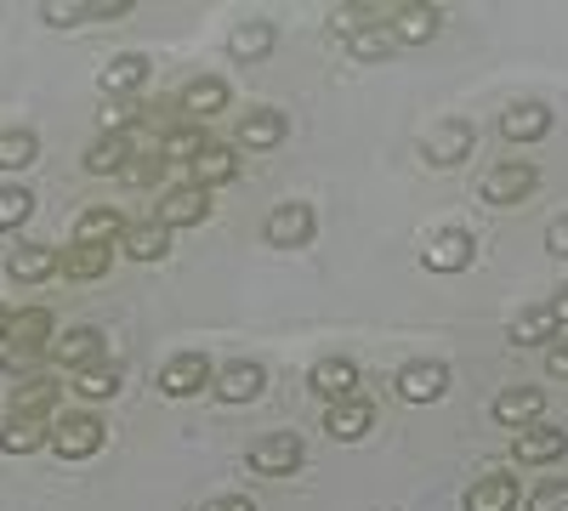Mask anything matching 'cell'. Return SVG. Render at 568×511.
<instances>
[{
    "label": "cell",
    "mask_w": 568,
    "mask_h": 511,
    "mask_svg": "<svg viewBox=\"0 0 568 511\" xmlns=\"http://www.w3.org/2000/svg\"><path fill=\"white\" fill-rule=\"evenodd\" d=\"M114 251L131 256V262H165L171 256V227H160L154 216L149 222H125V234H120Z\"/></svg>",
    "instance_id": "cell-21"
},
{
    "label": "cell",
    "mask_w": 568,
    "mask_h": 511,
    "mask_svg": "<svg viewBox=\"0 0 568 511\" xmlns=\"http://www.w3.org/2000/svg\"><path fill=\"white\" fill-rule=\"evenodd\" d=\"M40 23L52 29H74V23H109V18H125L131 0H40Z\"/></svg>",
    "instance_id": "cell-7"
},
{
    "label": "cell",
    "mask_w": 568,
    "mask_h": 511,
    "mask_svg": "<svg viewBox=\"0 0 568 511\" xmlns=\"http://www.w3.org/2000/svg\"><path fill=\"white\" fill-rule=\"evenodd\" d=\"M302 460H307V449H302L296 432H262L245 449V467L256 478H291V472H302Z\"/></svg>",
    "instance_id": "cell-2"
},
{
    "label": "cell",
    "mask_w": 568,
    "mask_h": 511,
    "mask_svg": "<svg viewBox=\"0 0 568 511\" xmlns=\"http://www.w3.org/2000/svg\"><path fill=\"white\" fill-rule=\"evenodd\" d=\"M149 74H154V69H149V58H142V52L109 58V63H103V98H114V103H120V98H136V91L149 85Z\"/></svg>",
    "instance_id": "cell-23"
},
{
    "label": "cell",
    "mask_w": 568,
    "mask_h": 511,
    "mask_svg": "<svg viewBox=\"0 0 568 511\" xmlns=\"http://www.w3.org/2000/svg\"><path fill=\"white\" fill-rule=\"evenodd\" d=\"M478 149V125L471 120H438L433 131L420 136V160L433 171H449V165H466V154Z\"/></svg>",
    "instance_id": "cell-3"
},
{
    "label": "cell",
    "mask_w": 568,
    "mask_h": 511,
    "mask_svg": "<svg viewBox=\"0 0 568 511\" xmlns=\"http://www.w3.org/2000/svg\"><path fill=\"white\" fill-rule=\"evenodd\" d=\"M165 160H160V149H149V154H131V165L120 171L125 182H131V188H160V182H165Z\"/></svg>",
    "instance_id": "cell-39"
},
{
    "label": "cell",
    "mask_w": 568,
    "mask_h": 511,
    "mask_svg": "<svg viewBox=\"0 0 568 511\" xmlns=\"http://www.w3.org/2000/svg\"><path fill=\"white\" fill-rule=\"evenodd\" d=\"M205 216H211V194L194 188V182H176V188H165L160 205H154V222L171 227V234H176V227H200Z\"/></svg>",
    "instance_id": "cell-12"
},
{
    "label": "cell",
    "mask_w": 568,
    "mask_h": 511,
    "mask_svg": "<svg viewBox=\"0 0 568 511\" xmlns=\"http://www.w3.org/2000/svg\"><path fill=\"white\" fill-rule=\"evenodd\" d=\"M369 427H375V403L364 392H353V398L324 409V432L336 438V443H358V438H369Z\"/></svg>",
    "instance_id": "cell-15"
},
{
    "label": "cell",
    "mask_w": 568,
    "mask_h": 511,
    "mask_svg": "<svg viewBox=\"0 0 568 511\" xmlns=\"http://www.w3.org/2000/svg\"><path fill=\"white\" fill-rule=\"evenodd\" d=\"M80 165H85L91 176H120V171L131 165V136H109V131H103L98 143L85 149V160H80Z\"/></svg>",
    "instance_id": "cell-34"
},
{
    "label": "cell",
    "mask_w": 568,
    "mask_h": 511,
    "mask_svg": "<svg viewBox=\"0 0 568 511\" xmlns=\"http://www.w3.org/2000/svg\"><path fill=\"white\" fill-rule=\"evenodd\" d=\"M211 376H216V364H211L200 347H187V352H171V358L160 364V392H165V398H194V392L211 387Z\"/></svg>",
    "instance_id": "cell-6"
},
{
    "label": "cell",
    "mask_w": 568,
    "mask_h": 511,
    "mask_svg": "<svg viewBox=\"0 0 568 511\" xmlns=\"http://www.w3.org/2000/svg\"><path fill=\"white\" fill-rule=\"evenodd\" d=\"M551 125H557V114H551V103H540V98H517V103H506V114H500V136H506V143H546Z\"/></svg>",
    "instance_id": "cell-10"
},
{
    "label": "cell",
    "mask_w": 568,
    "mask_h": 511,
    "mask_svg": "<svg viewBox=\"0 0 568 511\" xmlns=\"http://www.w3.org/2000/svg\"><path fill=\"white\" fill-rule=\"evenodd\" d=\"M233 103V91H227V80H216V74H200L194 85L182 91V109H187V120H211V114H222Z\"/></svg>",
    "instance_id": "cell-30"
},
{
    "label": "cell",
    "mask_w": 568,
    "mask_h": 511,
    "mask_svg": "<svg viewBox=\"0 0 568 511\" xmlns=\"http://www.w3.org/2000/svg\"><path fill=\"white\" fill-rule=\"evenodd\" d=\"M529 511H568V478H551L529 494Z\"/></svg>",
    "instance_id": "cell-40"
},
{
    "label": "cell",
    "mask_w": 568,
    "mask_h": 511,
    "mask_svg": "<svg viewBox=\"0 0 568 511\" xmlns=\"http://www.w3.org/2000/svg\"><path fill=\"white\" fill-rule=\"evenodd\" d=\"M7 324H12V313H7V307H0V341H7Z\"/></svg>",
    "instance_id": "cell-45"
},
{
    "label": "cell",
    "mask_w": 568,
    "mask_h": 511,
    "mask_svg": "<svg viewBox=\"0 0 568 511\" xmlns=\"http://www.w3.org/2000/svg\"><path fill=\"white\" fill-rule=\"evenodd\" d=\"M489 415H495L500 427L524 432V427H535L540 415H546V392H540V387H506V392H495Z\"/></svg>",
    "instance_id": "cell-17"
},
{
    "label": "cell",
    "mask_w": 568,
    "mask_h": 511,
    "mask_svg": "<svg viewBox=\"0 0 568 511\" xmlns=\"http://www.w3.org/2000/svg\"><path fill=\"white\" fill-rule=\"evenodd\" d=\"M52 443V421H40V415H12L7 427H0V449L7 454H34Z\"/></svg>",
    "instance_id": "cell-31"
},
{
    "label": "cell",
    "mask_w": 568,
    "mask_h": 511,
    "mask_svg": "<svg viewBox=\"0 0 568 511\" xmlns=\"http://www.w3.org/2000/svg\"><path fill=\"white\" fill-rule=\"evenodd\" d=\"M535 188H540V171H535L529 160H506V165H489V171H484V182H478V200L506 211V205H524Z\"/></svg>",
    "instance_id": "cell-5"
},
{
    "label": "cell",
    "mask_w": 568,
    "mask_h": 511,
    "mask_svg": "<svg viewBox=\"0 0 568 511\" xmlns=\"http://www.w3.org/2000/svg\"><path fill=\"white\" fill-rule=\"evenodd\" d=\"M69 392L74 398H85V403H109L114 392H120V364H85V369H74V381H69Z\"/></svg>",
    "instance_id": "cell-32"
},
{
    "label": "cell",
    "mask_w": 568,
    "mask_h": 511,
    "mask_svg": "<svg viewBox=\"0 0 568 511\" xmlns=\"http://www.w3.org/2000/svg\"><path fill=\"white\" fill-rule=\"evenodd\" d=\"M34 154H40V136L29 131V125H0V171H29L34 165Z\"/></svg>",
    "instance_id": "cell-35"
},
{
    "label": "cell",
    "mask_w": 568,
    "mask_h": 511,
    "mask_svg": "<svg viewBox=\"0 0 568 511\" xmlns=\"http://www.w3.org/2000/svg\"><path fill=\"white\" fill-rule=\"evenodd\" d=\"M284 131H291V120H284L278 109H251V114L240 120V149L267 154V149H278V143H284Z\"/></svg>",
    "instance_id": "cell-27"
},
{
    "label": "cell",
    "mask_w": 568,
    "mask_h": 511,
    "mask_svg": "<svg viewBox=\"0 0 568 511\" xmlns=\"http://www.w3.org/2000/svg\"><path fill=\"white\" fill-rule=\"evenodd\" d=\"M546 369H551L557 381H568V336H557V341L546 347Z\"/></svg>",
    "instance_id": "cell-42"
},
{
    "label": "cell",
    "mask_w": 568,
    "mask_h": 511,
    "mask_svg": "<svg viewBox=\"0 0 568 511\" xmlns=\"http://www.w3.org/2000/svg\"><path fill=\"white\" fill-rule=\"evenodd\" d=\"M273 40H278V29L267 18H251V23H240V29L227 34V52L240 58V63H262L273 52Z\"/></svg>",
    "instance_id": "cell-33"
},
{
    "label": "cell",
    "mask_w": 568,
    "mask_h": 511,
    "mask_svg": "<svg viewBox=\"0 0 568 511\" xmlns=\"http://www.w3.org/2000/svg\"><path fill=\"white\" fill-rule=\"evenodd\" d=\"M438 23H444V12L438 7H415V0H404V7L387 12V29H393L398 45H426L438 34Z\"/></svg>",
    "instance_id": "cell-22"
},
{
    "label": "cell",
    "mask_w": 568,
    "mask_h": 511,
    "mask_svg": "<svg viewBox=\"0 0 568 511\" xmlns=\"http://www.w3.org/2000/svg\"><path fill=\"white\" fill-rule=\"evenodd\" d=\"M187 182H194V188H205V194L227 188V182H240V149L205 143V154H200L194 165H187Z\"/></svg>",
    "instance_id": "cell-19"
},
{
    "label": "cell",
    "mask_w": 568,
    "mask_h": 511,
    "mask_svg": "<svg viewBox=\"0 0 568 511\" xmlns=\"http://www.w3.org/2000/svg\"><path fill=\"white\" fill-rule=\"evenodd\" d=\"M393 387H398L404 403H438L449 392V364L444 358H415L393 376Z\"/></svg>",
    "instance_id": "cell-9"
},
{
    "label": "cell",
    "mask_w": 568,
    "mask_h": 511,
    "mask_svg": "<svg viewBox=\"0 0 568 511\" xmlns=\"http://www.w3.org/2000/svg\"><path fill=\"white\" fill-rule=\"evenodd\" d=\"M511 454L524 460V467H551V460L568 454V432L551 427V421H535V427H524L511 438Z\"/></svg>",
    "instance_id": "cell-16"
},
{
    "label": "cell",
    "mask_w": 568,
    "mask_h": 511,
    "mask_svg": "<svg viewBox=\"0 0 568 511\" xmlns=\"http://www.w3.org/2000/svg\"><path fill=\"white\" fill-rule=\"evenodd\" d=\"M52 403H58V381L52 376L12 387V415H40V421H52Z\"/></svg>",
    "instance_id": "cell-36"
},
{
    "label": "cell",
    "mask_w": 568,
    "mask_h": 511,
    "mask_svg": "<svg viewBox=\"0 0 568 511\" xmlns=\"http://www.w3.org/2000/svg\"><path fill=\"white\" fill-rule=\"evenodd\" d=\"M546 251H551L557 262H568V216H557V222L546 227Z\"/></svg>",
    "instance_id": "cell-41"
},
{
    "label": "cell",
    "mask_w": 568,
    "mask_h": 511,
    "mask_svg": "<svg viewBox=\"0 0 568 511\" xmlns=\"http://www.w3.org/2000/svg\"><path fill=\"white\" fill-rule=\"evenodd\" d=\"M205 154V131L194 125V120H176V125H165V136H160V160L165 165H194Z\"/></svg>",
    "instance_id": "cell-29"
},
{
    "label": "cell",
    "mask_w": 568,
    "mask_h": 511,
    "mask_svg": "<svg viewBox=\"0 0 568 511\" xmlns=\"http://www.w3.org/2000/svg\"><path fill=\"white\" fill-rule=\"evenodd\" d=\"M551 313H557V330H568V285L557 290V302H551Z\"/></svg>",
    "instance_id": "cell-44"
},
{
    "label": "cell",
    "mask_w": 568,
    "mask_h": 511,
    "mask_svg": "<svg viewBox=\"0 0 568 511\" xmlns=\"http://www.w3.org/2000/svg\"><path fill=\"white\" fill-rule=\"evenodd\" d=\"M200 511H256V505H251L245 494H211V500H205Z\"/></svg>",
    "instance_id": "cell-43"
},
{
    "label": "cell",
    "mask_w": 568,
    "mask_h": 511,
    "mask_svg": "<svg viewBox=\"0 0 568 511\" xmlns=\"http://www.w3.org/2000/svg\"><path fill=\"white\" fill-rule=\"evenodd\" d=\"M420 262L433 273H466L471 262H478V239H471L466 227H438V234L420 245Z\"/></svg>",
    "instance_id": "cell-11"
},
{
    "label": "cell",
    "mask_w": 568,
    "mask_h": 511,
    "mask_svg": "<svg viewBox=\"0 0 568 511\" xmlns=\"http://www.w3.org/2000/svg\"><path fill=\"white\" fill-rule=\"evenodd\" d=\"M52 313L45 307H23V313H12V324H7V341H0V352H52Z\"/></svg>",
    "instance_id": "cell-13"
},
{
    "label": "cell",
    "mask_w": 568,
    "mask_h": 511,
    "mask_svg": "<svg viewBox=\"0 0 568 511\" xmlns=\"http://www.w3.org/2000/svg\"><path fill=\"white\" fill-rule=\"evenodd\" d=\"M262 387H267V369L256 358H227V364H216V376H211V392L222 403H256Z\"/></svg>",
    "instance_id": "cell-8"
},
{
    "label": "cell",
    "mask_w": 568,
    "mask_h": 511,
    "mask_svg": "<svg viewBox=\"0 0 568 511\" xmlns=\"http://www.w3.org/2000/svg\"><path fill=\"white\" fill-rule=\"evenodd\" d=\"M393 29H387V18L382 23H369V29H358V34H347V52L358 58V63H382V58H393Z\"/></svg>",
    "instance_id": "cell-37"
},
{
    "label": "cell",
    "mask_w": 568,
    "mask_h": 511,
    "mask_svg": "<svg viewBox=\"0 0 568 511\" xmlns=\"http://www.w3.org/2000/svg\"><path fill=\"white\" fill-rule=\"evenodd\" d=\"M557 341V313L551 302H535L511 318V347H551Z\"/></svg>",
    "instance_id": "cell-28"
},
{
    "label": "cell",
    "mask_w": 568,
    "mask_h": 511,
    "mask_svg": "<svg viewBox=\"0 0 568 511\" xmlns=\"http://www.w3.org/2000/svg\"><path fill=\"white\" fill-rule=\"evenodd\" d=\"M313 234H318V211H313L307 200H284V205H273L267 222H262V239H267L273 251H307Z\"/></svg>",
    "instance_id": "cell-1"
},
{
    "label": "cell",
    "mask_w": 568,
    "mask_h": 511,
    "mask_svg": "<svg viewBox=\"0 0 568 511\" xmlns=\"http://www.w3.org/2000/svg\"><path fill=\"white\" fill-rule=\"evenodd\" d=\"M7 273L18 278V285H45V278L58 273V251L52 245H12V256H7Z\"/></svg>",
    "instance_id": "cell-26"
},
{
    "label": "cell",
    "mask_w": 568,
    "mask_h": 511,
    "mask_svg": "<svg viewBox=\"0 0 568 511\" xmlns=\"http://www.w3.org/2000/svg\"><path fill=\"white\" fill-rule=\"evenodd\" d=\"M307 392H318L324 409L342 403V398H353V392H358V364L342 358V352H336V358H318V364L307 369Z\"/></svg>",
    "instance_id": "cell-14"
},
{
    "label": "cell",
    "mask_w": 568,
    "mask_h": 511,
    "mask_svg": "<svg viewBox=\"0 0 568 511\" xmlns=\"http://www.w3.org/2000/svg\"><path fill=\"white\" fill-rule=\"evenodd\" d=\"M466 511H511L517 505V478L511 472H484L478 483H466Z\"/></svg>",
    "instance_id": "cell-24"
},
{
    "label": "cell",
    "mask_w": 568,
    "mask_h": 511,
    "mask_svg": "<svg viewBox=\"0 0 568 511\" xmlns=\"http://www.w3.org/2000/svg\"><path fill=\"white\" fill-rule=\"evenodd\" d=\"M29 216H34V194H29V188H18V182H7V188H0V234L23 227Z\"/></svg>",
    "instance_id": "cell-38"
},
{
    "label": "cell",
    "mask_w": 568,
    "mask_h": 511,
    "mask_svg": "<svg viewBox=\"0 0 568 511\" xmlns=\"http://www.w3.org/2000/svg\"><path fill=\"white\" fill-rule=\"evenodd\" d=\"M120 234H125V216L114 205H91V211H80L69 245H120Z\"/></svg>",
    "instance_id": "cell-25"
},
{
    "label": "cell",
    "mask_w": 568,
    "mask_h": 511,
    "mask_svg": "<svg viewBox=\"0 0 568 511\" xmlns=\"http://www.w3.org/2000/svg\"><path fill=\"white\" fill-rule=\"evenodd\" d=\"M52 364L58 369H85V364H103V330L98 324H74L52 341Z\"/></svg>",
    "instance_id": "cell-18"
},
{
    "label": "cell",
    "mask_w": 568,
    "mask_h": 511,
    "mask_svg": "<svg viewBox=\"0 0 568 511\" xmlns=\"http://www.w3.org/2000/svg\"><path fill=\"white\" fill-rule=\"evenodd\" d=\"M103 438H109V427H103V415H91V409L58 415L52 421V454L58 460H91L103 449Z\"/></svg>",
    "instance_id": "cell-4"
},
{
    "label": "cell",
    "mask_w": 568,
    "mask_h": 511,
    "mask_svg": "<svg viewBox=\"0 0 568 511\" xmlns=\"http://www.w3.org/2000/svg\"><path fill=\"white\" fill-rule=\"evenodd\" d=\"M114 245H69V251H58V273L63 278H74V285H98V278L114 267Z\"/></svg>",
    "instance_id": "cell-20"
}]
</instances>
